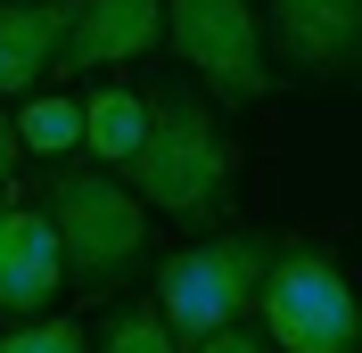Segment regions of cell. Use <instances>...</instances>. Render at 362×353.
Segmentation results:
<instances>
[{"label": "cell", "instance_id": "cell-1", "mask_svg": "<svg viewBox=\"0 0 362 353\" xmlns=\"http://www.w3.org/2000/svg\"><path fill=\"white\" fill-rule=\"evenodd\" d=\"M230 164H239V148L223 140L214 107H206L189 83H157L148 90V140H140V156L124 164V181H132L157 214L214 222L223 198H230Z\"/></svg>", "mask_w": 362, "mask_h": 353}, {"label": "cell", "instance_id": "cell-2", "mask_svg": "<svg viewBox=\"0 0 362 353\" xmlns=\"http://www.w3.org/2000/svg\"><path fill=\"white\" fill-rule=\"evenodd\" d=\"M272 255H280V246L247 239V230H239V239H198V246H181L173 263L157 271V312L173 321L181 345H206V337H223L247 304H264Z\"/></svg>", "mask_w": 362, "mask_h": 353}, {"label": "cell", "instance_id": "cell-3", "mask_svg": "<svg viewBox=\"0 0 362 353\" xmlns=\"http://www.w3.org/2000/svg\"><path fill=\"white\" fill-rule=\"evenodd\" d=\"M49 222L83 280H132L148 263V198L107 173H49Z\"/></svg>", "mask_w": 362, "mask_h": 353}, {"label": "cell", "instance_id": "cell-4", "mask_svg": "<svg viewBox=\"0 0 362 353\" xmlns=\"http://www.w3.org/2000/svg\"><path fill=\"white\" fill-rule=\"evenodd\" d=\"M264 337L288 353H362V304L321 246H280L264 280Z\"/></svg>", "mask_w": 362, "mask_h": 353}, {"label": "cell", "instance_id": "cell-5", "mask_svg": "<svg viewBox=\"0 0 362 353\" xmlns=\"http://www.w3.org/2000/svg\"><path fill=\"white\" fill-rule=\"evenodd\" d=\"M165 17H173L165 42L181 49L189 74H206L230 99H272V58H264L272 33L255 25L247 0H165Z\"/></svg>", "mask_w": 362, "mask_h": 353}, {"label": "cell", "instance_id": "cell-6", "mask_svg": "<svg viewBox=\"0 0 362 353\" xmlns=\"http://www.w3.org/2000/svg\"><path fill=\"white\" fill-rule=\"evenodd\" d=\"M58 280H66V239H58L49 205L42 214H33V205H8V214H0V312L33 321V312L58 296Z\"/></svg>", "mask_w": 362, "mask_h": 353}, {"label": "cell", "instance_id": "cell-7", "mask_svg": "<svg viewBox=\"0 0 362 353\" xmlns=\"http://www.w3.org/2000/svg\"><path fill=\"white\" fill-rule=\"evenodd\" d=\"M264 33L296 74H346L362 58V0H272Z\"/></svg>", "mask_w": 362, "mask_h": 353}, {"label": "cell", "instance_id": "cell-8", "mask_svg": "<svg viewBox=\"0 0 362 353\" xmlns=\"http://www.w3.org/2000/svg\"><path fill=\"white\" fill-rule=\"evenodd\" d=\"M157 33H173L165 0H74V33L58 66L90 74V66H124L140 49H157Z\"/></svg>", "mask_w": 362, "mask_h": 353}, {"label": "cell", "instance_id": "cell-9", "mask_svg": "<svg viewBox=\"0 0 362 353\" xmlns=\"http://www.w3.org/2000/svg\"><path fill=\"white\" fill-rule=\"evenodd\" d=\"M74 33V0H0V99H25Z\"/></svg>", "mask_w": 362, "mask_h": 353}, {"label": "cell", "instance_id": "cell-10", "mask_svg": "<svg viewBox=\"0 0 362 353\" xmlns=\"http://www.w3.org/2000/svg\"><path fill=\"white\" fill-rule=\"evenodd\" d=\"M83 115H90V156L99 164H132L140 156V140H148V90H124V83H107V90H90L83 99Z\"/></svg>", "mask_w": 362, "mask_h": 353}, {"label": "cell", "instance_id": "cell-11", "mask_svg": "<svg viewBox=\"0 0 362 353\" xmlns=\"http://www.w3.org/2000/svg\"><path fill=\"white\" fill-rule=\"evenodd\" d=\"M83 132H90L83 99H25V115H17V140H25L33 156H66Z\"/></svg>", "mask_w": 362, "mask_h": 353}, {"label": "cell", "instance_id": "cell-12", "mask_svg": "<svg viewBox=\"0 0 362 353\" xmlns=\"http://www.w3.org/2000/svg\"><path fill=\"white\" fill-rule=\"evenodd\" d=\"M99 353H181V337H173L165 312H107Z\"/></svg>", "mask_w": 362, "mask_h": 353}, {"label": "cell", "instance_id": "cell-13", "mask_svg": "<svg viewBox=\"0 0 362 353\" xmlns=\"http://www.w3.org/2000/svg\"><path fill=\"white\" fill-rule=\"evenodd\" d=\"M0 353H83V329L74 321H25L17 337H0Z\"/></svg>", "mask_w": 362, "mask_h": 353}, {"label": "cell", "instance_id": "cell-14", "mask_svg": "<svg viewBox=\"0 0 362 353\" xmlns=\"http://www.w3.org/2000/svg\"><path fill=\"white\" fill-rule=\"evenodd\" d=\"M198 353H264V337H247V329H223V337H206Z\"/></svg>", "mask_w": 362, "mask_h": 353}, {"label": "cell", "instance_id": "cell-15", "mask_svg": "<svg viewBox=\"0 0 362 353\" xmlns=\"http://www.w3.org/2000/svg\"><path fill=\"white\" fill-rule=\"evenodd\" d=\"M8 173H17V124L0 115V189H8Z\"/></svg>", "mask_w": 362, "mask_h": 353}]
</instances>
